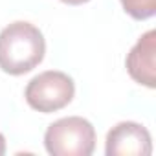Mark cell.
Listing matches in <instances>:
<instances>
[{
	"label": "cell",
	"instance_id": "6da1fadb",
	"mask_svg": "<svg viewBox=\"0 0 156 156\" xmlns=\"http://www.w3.org/2000/svg\"><path fill=\"white\" fill-rule=\"evenodd\" d=\"M46 53L42 31L26 20L11 22L0 31V70L24 75L37 68Z\"/></svg>",
	"mask_w": 156,
	"mask_h": 156
},
{
	"label": "cell",
	"instance_id": "7a4b0ae2",
	"mask_svg": "<svg viewBox=\"0 0 156 156\" xmlns=\"http://www.w3.org/2000/svg\"><path fill=\"white\" fill-rule=\"evenodd\" d=\"M44 147L51 156H90L96 149V129L81 116L61 118L46 129Z\"/></svg>",
	"mask_w": 156,
	"mask_h": 156
},
{
	"label": "cell",
	"instance_id": "3957f363",
	"mask_svg": "<svg viewBox=\"0 0 156 156\" xmlns=\"http://www.w3.org/2000/svg\"><path fill=\"white\" fill-rule=\"evenodd\" d=\"M75 96L73 79L59 70H46L28 83L24 90L26 103L42 114L57 112L72 103Z\"/></svg>",
	"mask_w": 156,
	"mask_h": 156
},
{
	"label": "cell",
	"instance_id": "277c9868",
	"mask_svg": "<svg viewBox=\"0 0 156 156\" xmlns=\"http://www.w3.org/2000/svg\"><path fill=\"white\" fill-rule=\"evenodd\" d=\"M151 132L136 121H121L114 125L105 140L107 156H151Z\"/></svg>",
	"mask_w": 156,
	"mask_h": 156
},
{
	"label": "cell",
	"instance_id": "5b68a950",
	"mask_svg": "<svg viewBox=\"0 0 156 156\" xmlns=\"http://www.w3.org/2000/svg\"><path fill=\"white\" fill-rule=\"evenodd\" d=\"M127 72L132 79L147 88L156 87V31L143 33L125 61Z\"/></svg>",
	"mask_w": 156,
	"mask_h": 156
},
{
	"label": "cell",
	"instance_id": "8992f818",
	"mask_svg": "<svg viewBox=\"0 0 156 156\" xmlns=\"http://www.w3.org/2000/svg\"><path fill=\"white\" fill-rule=\"evenodd\" d=\"M125 13L134 20H147L156 13V0H119Z\"/></svg>",
	"mask_w": 156,
	"mask_h": 156
},
{
	"label": "cell",
	"instance_id": "52a82bcc",
	"mask_svg": "<svg viewBox=\"0 0 156 156\" xmlns=\"http://www.w3.org/2000/svg\"><path fill=\"white\" fill-rule=\"evenodd\" d=\"M61 2H64V4H68V6H81V4L90 2V0H61Z\"/></svg>",
	"mask_w": 156,
	"mask_h": 156
},
{
	"label": "cell",
	"instance_id": "ba28073f",
	"mask_svg": "<svg viewBox=\"0 0 156 156\" xmlns=\"http://www.w3.org/2000/svg\"><path fill=\"white\" fill-rule=\"evenodd\" d=\"M6 152V140H4V136L0 134V156H2Z\"/></svg>",
	"mask_w": 156,
	"mask_h": 156
}]
</instances>
